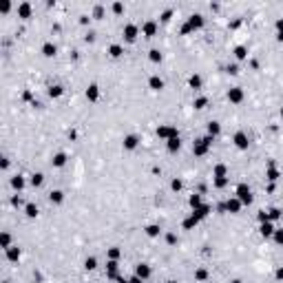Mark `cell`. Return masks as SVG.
<instances>
[{
    "label": "cell",
    "mask_w": 283,
    "mask_h": 283,
    "mask_svg": "<svg viewBox=\"0 0 283 283\" xmlns=\"http://www.w3.org/2000/svg\"><path fill=\"white\" fill-rule=\"evenodd\" d=\"M237 195H239V201H241V204H250V201H252V195H250V188H248L246 184H241V186L237 188Z\"/></svg>",
    "instance_id": "1"
},
{
    "label": "cell",
    "mask_w": 283,
    "mask_h": 283,
    "mask_svg": "<svg viewBox=\"0 0 283 283\" xmlns=\"http://www.w3.org/2000/svg\"><path fill=\"white\" fill-rule=\"evenodd\" d=\"M210 142H212L210 137H206V139H199V142H197V144H195V153H197V155H204L206 150H208Z\"/></svg>",
    "instance_id": "2"
},
{
    "label": "cell",
    "mask_w": 283,
    "mask_h": 283,
    "mask_svg": "<svg viewBox=\"0 0 283 283\" xmlns=\"http://www.w3.org/2000/svg\"><path fill=\"white\" fill-rule=\"evenodd\" d=\"M124 38H126L128 42H133L135 38H137V27L135 24H126L124 27Z\"/></svg>",
    "instance_id": "3"
},
{
    "label": "cell",
    "mask_w": 283,
    "mask_h": 283,
    "mask_svg": "<svg viewBox=\"0 0 283 283\" xmlns=\"http://www.w3.org/2000/svg\"><path fill=\"white\" fill-rule=\"evenodd\" d=\"M188 24H190V29H199V27H204V16H199V13L190 16V20H188Z\"/></svg>",
    "instance_id": "4"
},
{
    "label": "cell",
    "mask_w": 283,
    "mask_h": 283,
    "mask_svg": "<svg viewBox=\"0 0 283 283\" xmlns=\"http://www.w3.org/2000/svg\"><path fill=\"white\" fill-rule=\"evenodd\" d=\"M157 133L162 135V137H168V139H173V137H177V130H175V128H168V126H162V128L157 130Z\"/></svg>",
    "instance_id": "5"
},
{
    "label": "cell",
    "mask_w": 283,
    "mask_h": 283,
    "mask_svg": "<svg viewBox=\"0 0 283 283\" xmlns=\"http://www.w3.org/2000/svg\"><path fill=\"white\" fill-rule=\"evenodd\" d=\"M29 13H31V5L29 2H22L20 7H18V16L20 18H29Z\"/></svg>",
    "instance_id": "6"
},
{
    "label": "cell",
    "mask_w": 283,
    "mask_h": 283,
    "mask_svg": "<svg viewBox=\"0 0 283 283\" xmlns=\"http://www.w3.org/2000/svg\"><path fill=\"white\" fill-rule=\"evenodd\" d=\"M234 144H237L239 148H248V137L243 133H237V135H234Z\"/></svg>",
    "instance_id": "7"
},
{
    "label": "cell",
    "mask_w": 283,
    "mask_h": 283,
    "mask_svg": "<svg viewBox=\"0 0 283 283\" xmlns=\"http://www.w3.org/2000/svg\"><path fill=\"white\" fill-rule=\"evenodd\" d=\"M155 31H157V24H155V22H146V24H144V33H146V38L155 35Z\"/></svg>",
    "instance_id": "8"
},
{
    "label": "cell",
    "mask_w": 283,
    "mask_h": 283,
    "mask_svg": "<svg viewBox=\"0 0 283 283\" xmlns=\"http://www.w3.org/2000/svg\"><path fill=\"white\" fill-rule=\"evenodd\" d=\"M228 97H230L232 102H241V97H243V93H241V89H232V91L228 93Z\"/></svg>",
    "instance_id": "9"
},
{
    "label": "cell",
    "mask_w": 283,
    "mask_h": 283,
    "mask_svg": "<svg viewBox=\"0 0 283 283\" xmlns=\"http://www.w3.org/2000/svg\"><path fill=\"white\" fill-rule=\"evenodd\" d=\"M148 274H150V268L148 266H137V277L139 279H148Z\"/></svg>",
    "instance_id": "10"
},
{
    "label": "cell",
    "mask_w": 283,
    "mask_h": 283,
    "mask_svg": "<svg viewBox=\"0 0 283 283\" xmlns=\"http://www.w3.org/2000/svg\"><path fill=\"white\" fill-rule=\"evenodd\" d=\"M124 146H126V148H135V146H137V137H135V135H128V137L124 139Z\"/></svg>",
    "instance_id": "11"
},
{
    "label": "cell",
    "mask_w": 283,
    "mask_h": 283,
    "mask_svg": "<svg viewBox=\"0 0 283 283\" xmlns=\"http://www.w3.org/2000/svg\"><path fill=\"white\" fill-rule=\"evenodd\" d=\"M239 206H241V204H239L237 199H230L228 204H226V208H228L230 212H237V210H239Z\"/></svg>",
    "instance_id": "12"
},
{
    "label": "cell",
    "mask_w": 283,
    "mask_h": 283,
    "mask_svg": "<svg viewBox=\"0 0 283 283\" xmlns=\"http://www.w3.org/2000/svg\"><path fill=\"white\" fill-rule=\"evenodd\" d=\"M261 234H263V237H270V234H272V223L270 221H266L261 226Z\"/></svg>",
    "instance_id": "13"
},
{
    "label": "cell",
    "mask_w": 283,
    "mask_h": 283,
    "mask_svg": "<svg viewBox=\"0 0 283 283\" xmlns=\"http://www.w3.org/2000/svg\"><path fill=\"white\" fill-rule=\"evenodd\" d=\"M42 51H44V55H49V58H51V55H55V46H53L51 42H46V44L42 46Z\"/></svg>",
    "instance_id": "14"
},
{
    "label": "cell",
    "mask_w": 283,
    "mask_h": 283,
    "mask_svg": "<svg viewBox=\"0 0 283 283\" xmlns=\"http://www.w3.org/2000/svg\"><path fill=\"white\" fill-rule=\"evenodd\" d=\"M86 97H91V100H97V86H95V84H91V86H89V91H86Z\"/></svg>",
    "instance_id": "15"
},
{
    "label": "cell",
    "mask_w": 283,
    "mask_h": 283,
    "mask_svg": "<svg viewBox=\"0 0 283 283\" xmlns=\"http://www.w3.org/2000/svg\"><path fill=\"white\" fill-rule=\"evenodd\" d=\"M150 86H153L155 91H159V89H162V86H164V82H162V80H159V78H150Z\"/></svg>",
    "instance_id": "16"
},
{
    "label": "cell",
    "mask_w": 283,
    "mask_h": 283,
    "mask_svg": "<svg viewBox=\"0 0 283 283\" xmlns=\"http://www.w3.org/2000/svg\"><path fill=\"white\" fill-rule=\"evenodd\" d=\"M64 162H67V155H64V153H60V155L53 157V164H55V166H62Z\"/></svg>",
    "instance_id": "17"
},
{
    "label": "cell",
    "mask_w": 283,
    "mask_h": 283,
    "mask_svg": "<svg viewBox=\"0 0 283 283\" xmlns=\"http://www.w3.org/2000/svg\"><path fill=\"white\" fill-rule=\"evenodd\" d=\"M168 148H171V150H179V137L168 139Z\"/></svg>",
    "instance_id": "18"
},
{
    "label": "cell",
    "mask_w": 283,
    "mask_h": 283,
    "mask_svg": "<svg viewBox=\"0 0 283 283\" xmlns=\"http://www.w3.org/2000/svg\"><path fill=\"white\" fill-rule=\"evenodd\" d=\"M111 55H113V58H119V55H122V46L119 44H113L111 46Z\"/></svg>",
    "instance_id": "19"
},
{
    "label": "cell",
    "mask_w": 283,
    "mask_h": 283,
    "mask_svg": "<svg viewBox=\"0 0 283 283\" xmlns=\"http://www.w3.org/2000/svg\"><path fill=\"white\" fill-rule=\"evenodd\" d=\"M190 86L193 89H199L201 86V78H199V75H193V78H190Z\"/></svg>",
    "instance_id": "20"
},
{
    "label": "cell",
    "mask_w": 283,
    "mask_h": 283,
    "mask_svg": "<svg viewBox=\"0 0 283 283\" xmlns=\"http://www.w3.org/2000/svg\"><path fill=\"white\" fill-rule=\"evenodd\" d=\"M197 221H199V219H197V217H195V215H193V217H188V219L184 221V228H193V226H195Z\"/></svg>",
    "instance_id": "21"
},
{
    "label": "cell",
    "mask_w": 283,
    "mask_h": 283,
    "mask_svg": "<svg viewBox=\"0 0 283 283\" xmlns=\"http://www.w3.org/2000/svg\"><path fill=\"white\" fill-rule=\"evenodd\" d=\"M208 133H210V135H217V133H219V124H217V122H210V124H208Z\"/></svg>",
    "instance_id": "22"
},
{
    "label": "cell",
    "mask_w": 283,
    "mask_h": 283,
    "mask_svg": "<svg viewBox=\"0 0 283 283\" xmlns=\"http://www.w3.org/2000/svg\"><path fill=\"white\" fill-rule=\"evenodd\" d=\"M146 232H148V237H157V234H159V228H157V226H148Z\"/></svg>",
    "instance_id": "23"
},
{
    "label": "cell",
    "mask_w": 283,
    "mask_h": 283,
    "mask_svg": "<svg viewBox=\"0 0 283 283\" xmlns=\"http://www.w3.org/2000/svg\"><path fill=\"white\" fill-rule=\"evenodd\" d=\"M60 93H62V86H51V89H49V95H51V97H58Z\"/></svg>",
    "instance_id": "24"
},
{
    "label": "cell",
    "mask_w": 283,
    "mask_h": 283,
    "mask_svg": "<svg viewBox=\"0 0 283 283\" xmlns=\"http://www.w3.org/2000/svg\"><path fill=\"white\" fill-rule=\"evenodd\" d=\"M150 60H153V62H159V60H162V53H159L157 49H153V51H150Z\"/></svg>",
    "instance_id": "25"
},
{
    "label": "cell",
    "mask_w": 283,
    "mask_h": 283,
    "mask_svg": "<svg viewBox=\"0 0 283 283\" xmlns=\"http://www.w3.org/2000/svg\"><path fill=\"white\" fill-rule=\"evenodd\" d=\"M27 215H29V217H35V215H38V208H35L33 204H29V206H27Z\"/></svg>",
    "instance_id": "26"
},
{
    "label": "cell",
    "mask_w": 283,
    "mask_h": 283,
    "mask_svg": "<svg viewBox=\"0 0 283 283\" xmlns=\"http://www.w3.org/2000/svg\"><path fill=\"white\" fill-rule=\"evenodd\" d=\"M31 184H33V186H40V184H42V175H40V173L33 175V177H31Z\"/></svg>",
    "instance_id": "27"
},
{
    "label": "cell",
    "mask_w": 283,
    "mask_h": 283,
    "mask_svg": "<svg viewBox=\"0 0 283 283\" xmlns=\"http://www.w3.org/2000/svg\"><path fill=\"white\" fill-rule=\"evenodd\" d=\"M51 201H55V204H58V201H62V193H60V190L51 193Z\"/></svg>",
    "instance_id": "28"
},
{
    "label": "cell",
    "mask_w": 283,
    "mask_h": 283,
    "mask_svg": "<svg viewBox=\"0 0 283 283\" xmlns=\"http://www.w3.org/2000/svg\"><path fill=\"white\" fill-rule=\"evenodd\" d=\"M234 53H237V58H246V46H237Z\"/></svg>",
    "instance_id": "29"
},
{
    "label": "cell",
    "mask_w": 283,
    "mask_h": 283,
    "mask_svg": "<svg viewBox=\"0 0 283 283\" xmlns=\"http://www.w3.org/2000/svg\"><path fill=\"white\" fill-rule=\"evenodd\" d=\"M199 201H201L199 195H193V197H190V206H195V208H199Z\"/></svg>",
    "instance_id": "30"
},
{
    "label": "cell",
    "mask_w": 283,
    "mask_h": 283,
    "mask_svg": "<svg viewBox=\"0 0 283 283\" xmlns=\"http://www.w3.org/2000/svg\"><path fill=\"white\" fill-rule=\"evenodd\" d=\"M223 175H226V168L223 166H217L215 168V177H223Z\"/></svg>",
    "instance_id": "31"
},
{
    "label": "cell",
    "mask_w": 283,
    "mask_h": 283,
    "mask_svg": "<svg viewBox=\"0 0 283 283\" xmlns=\"http://www.w3.org/2000/svg\"><path fill=\"white\" fill-rule=\"evenodd\" d=\"M206 106V97H199V100H195V108H204Z\"/></svg>",
    "instance_id": "32"
},
{
    "label": "cell",
    "mask_w": 283,
    "mask_h": 283,
    "mask_svg": "<svg viewBox=\"0 0 283 283\" xmlns=\"http://www.w3.org/2000/svg\"><path fill=\"white\" fill-rule=\"evenodd\" d=\"M7 254H9V259H18V254H20V252H18L16 248H9V252H7Z\"/></svg>",
    "instance_id": "33"
},
{
    "label": "cell",
    "mask_w": 283,
    "mask_h": 283,
    "mask_svg": "<svg viewBox=\"0 0 283 283\" xmlns=\"http://www.w3.org/2000/svg\"><path fill=\"white\" fill-rule=\"evenodd\" d=\"M11 184H13L16 188H22V184H24V182H22V177H13V182H11Z\"/></svg>",
    "instance_id": "34"
},
{
    "label": "cell",
    "mask_w": 283,
    "mask_h": 283,
    "mask_svg": "<svg viewBox=\"0 0 283 283\" xmlns=\"http://www.w3.org/2000/svg\"><path fill=\"white\" fill-rule=\"evenodd\" d=\"M102 16H104V7H95V18H102Z\"/></svg>",
    "instance_id": "35"
},
{
    "label": "cell",
    "mask_w": 283,
    "mask_h": 283,
    "mask_svg": "<svg viewBox=\"0 0 283 283\" xmlns=\"http://www.w3.org/2000/svg\"><path fill=\"white\" fill-rule=\"evenodd\" d=\"M279 177V173L274 171V168H270V171H268V179H277Z\"/></svg>",
    "instance_id": "36"
},
{
    "label": "cell",
    "mask_w": 283,
    "mask_h": 283,
    "mask_svg": "<svg viewBox=\"0 0 283 283\" xmlns=\"http://www.w3.org/2000/svg\"><path fill=\"white\" fill-rule=\"evenodd\" d=\"M274 239H277V243H283V230H277Z\"/></svg>",
    "instance_id": "37"
},
{
    "label": "cell",
    "mask_w": 283,
    "mask_h": 283,
    "mask_svg": "<svg viewBox=\"0 0 283 283\" xmlns=\"http://www.w3.org/2000/svg\"><path fill=\"white\" fill-rule=\"evenodd\" d=\"M113 11H115V13H122V11H124V7H122L119 2H115V5H113Z\"/></svg>",
    "instance_id": "38"
},
{
    "label": "cell",
    "mask_w": 283,
    "mask_h": 283,
    "mask_svg": "<svg viewBox=\"0 0 283 283\" xmlns=\"http://www.w3.org/2000/svg\"><path fill=\"white\" fill-rule=\"evenodd\" d=\"M171 16H173V11L168 9V11H164V13H162V20H171Z\"/></svg>",
    "instance_id": "39"
},
{
    "label": "cell",
    "mask_w": 283,
    "mask_h": 283,
    "mask_svg": "<svg viewBox=\"0 0 283 283\" xmlns=\"http://www.w3.org/2000/svg\"><path fill=\"white\" fill-rule=\"evenodd\" d=\"M108 257H111V259H117V257H119V250H115V248H113V250L108 252Z\"/></svg>",
    "instance_id": "40"
},
{
    "label": "cell",
    "mask_w": 283,
    "mask_h": 283,
    "mask_svg": "<svg viewBox=\"0 0 283 283\" xmlns=\"http://www.w3.org/2000/svg\"><path fill=\"white\" fill-rule=\"evenodd\" d=\"M86 268H89V270L95 268V259H86Z\"/></svg>",
    "instance_id": "41"
},
{
    "label": "cell",
    "mask_w": 283,
    "mask_h": 283,
    "mask_svg": "<svg viewBox=\"0 0 283 283\" xmlns=\"http://www.w3.org/2000/svg\"><path fill=\"white\" fill-rule=\"evenodd\" d=\"M195 277H197V279H206V270H197Z\"/></svg>",
    "instance_id": "42"
},
{
    "label": "cell",
    "mask_w": 283,
    "mask_h": 283,
    "mask_svg": "<svg viewBox=\"0 0 283 283\" xmlns=\"http://www.w3.org/2000/svg\"><path fill=\"white\" fill-rule=\"evenodd\" d=\"M173 188H175V190H179V188H182V182H179V179H175V182H173Z\"/></svg>",
    "instance_id": "43"
},
{
    "label": "cell",
    "mask_w": 283,
    "mask_h": 283,
    "mask_svg": "<svg viewBox=\"0 0 283 283\" xmlns=\"http://www.w3.org/2000/svg\"><path fill=\"white\" fill-rule=\"evenodd\" d=\"M0 9H2V11H9V9H11V5H9V2H2V7H0Z\"/></svg>",
    "instance_id": "44"
},
{
    "label": "cell",
    "mask_w": 283,
    "mask_h": 283,
    "mask_svg": "<svg viewBox=\"0 0 283 283\" xmlns=\"http://www.w3.org/2000/svg\"><path fill=\"white\" fill-rule=\"evenodd\" d=\"M277 27H279V33H281V31H283V20H279V22H277Z\"/></svg>",
    "instance_id": "45"
},
{
    "label": "cell",
    "mask_w": 283,
    "mask_h": 283,
    "mask_svg": "<svg viewBox=\"0 0 283 283\" xmlns=\"http://www.w3.org/2000/svg\"><path fill=\"white\" fill-rule=\"evenodd\" d=\"M130 283H142V279H139V277H135V279H130Z\"/></svg>",
    "instance_id": "46"
},
{
    "label": "cell",
    "mask_w": 283,
    "mask_h": 283,
    "mask_svg": "<svg viewBox=\"0 0 283 283\" xmlns=\"http://www.w3.org/2000/svg\"><path fill=\"white\" fill-rule=\"evenodd\" d=\"M277 277H279V279H283V268H281V270L277 272Z\"/></svg>",
    "instance_id": "47"
},
{
    "label": "cell",
    "mask_w": 283,
    "mask_h": 283,
    "mask_svg": "<svg viewBox=\"0 0 283 283\" xmlns=\"http://www.w3.org/2000/svg\"><path fill=\"white\" fill-rule=\"evenodd\" d=\"M234 283H239V281H234Z\"/></svg>",
    "instance_id": "48"
},
{
    "label": "cell",
    "mask_w": 283,
    "mask_h": 283,
    "mask_svg": "<svg viewBox=\"0 0 283 283\" xmlns=\"http://www.w3.org/2000/svg\"><path fill=\"white\" fill-rule=\"evenodd\" d=\"M281 115H283V111H281Z\"/></svg>",
    "instance_id": "49"
}]
</instances>
